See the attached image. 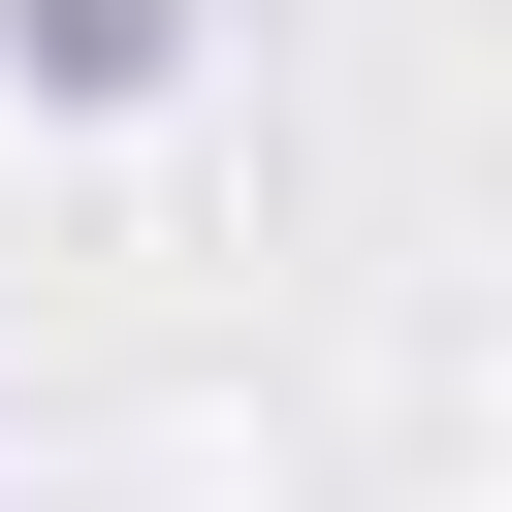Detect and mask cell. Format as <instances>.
Returning <instances> with one entry per match:
<instances>
[{"label": "cell", "instance_id": "obj_1", "mask_svg": "<svg viewBox=\"0 0 512 512\" xmlns=\"http://www.w3.org/2000/svg\"><path fill=\"white\" fill-rule=\"evenodd\" d=\"M160 64H192V0H32V96H96V128H128Z\"/></svg>", "mask_w": 512, "mask_h": 512}]
</instances>
